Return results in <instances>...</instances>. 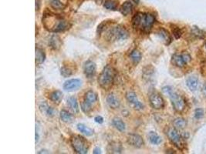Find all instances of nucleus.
Wrapping results in <instances>:
<instances>
[{
    "mask_svg": "<svg viewBox=\"0 0 206 154\" xmlns=\"http://www.w3.org/2000/svg\"><path fill=\"white\" fill-rule=\"evenodd\" d=\"M93 153L94 154H101V149L99 148V147H96V148H94V151H93Z\"/></svg>",
    "mask_w": 206,
    "mask_h": 154,
    "instance_id": "obj_39",
    "label": "nucleus"
},
{
    "mask_svg": "<svg viewBox=\"0 0 206 154\" xmlns=\"http://www.w3.org/2000/svg\"><path fill=\"white\" fill-rule=\"evenodd\" d=\"M94 121L96 123H99V124H101V123H104V119H103L102 116H96L95 118H94Z\"/></svg>",
    "mask_w": 206,
    "mask_h": 154,
    "instance_id": "obj_38",
    "label": "nucleus"
},
{
    "mask_svg": "<svg viewBox=\"0 0 206 154\" xmlns=\"http://www.w3.org/2000/svg\"><path fill=\"white\" fill-rule=\"evenodd\" d=\"M70 143L74 151L79 154H86L88 153L89 143L86 139L80 135H73L70 137Z\"/></svg>",
    "mask_w": 206,
    "mask_h": 154,
    "instance_id": "obj_5",
    "label": "nucleus"
},
{
    "mask_svg": "<svg viewBox=\"0 0 206 154\" xmlns=\"http://www.w3.org/2000/svg\"><path fill=\"white\" fill-rule=\"evenodd\" d=\"M67 104L70 110L74 113H78L80 112L79 104H78L77 100L74 96H70L67 99Z\"/></svg>",
    "mask_w": 206,
    "mask_h": 154,
    "instance_id": "obj_22",
    "label": "nucleus"
},
{
    "mask_svg": "<svg viewBox=\"0 0 206 154\" xmlns=\"http://www.w3.org/2000/svg\"><path fill=\"white\" fill-rule=\"evenodd\" d=\"M95 1H96V2L97 3V4H100L101 2H102L103 0H95Z\"/></svg>",
    "mask_w": 206,
    "mask_h": 154,
    "instance_id": "obj_42",
    "label": "nucleus"
},
{
    "mask_svg": "<svg viewBox=\"0 0 206 154\" xmlns=\"http://www.w3.org/2000/svg\"><path fill=\"white\" fill-rule=\"evenodd\" d=\"M125 96L129 104L133 107V109H135V110H138V111H140V110H144V108H145V105L142 103V102H140V100H138L137 94L135 93V92L133 91L127 92Z\"/></svg>",
    "mask_w": 206,
    "mask_h": 154,
    "instance_id": "obj_10",
    "label": "nucleus"
},
{
    "mask_svg": "<svg viewBox=\"0 0 206 154\" xmlns=\"http://www.w3.org/2000/svg\"><path fill=\"white\" fill-rule=\"evenodd\" d=\"M194 118L196 119H202L204 116V110L202 108H197L194 110Z\"/></svg>",
    "mask_w": 206,
    "mask_h": 154,
    "instance_id": "obj_35",
    "label": "nucleus"
},
{
    "mask_svg": "<svg viewBox=\"0 0 206 154\" xmlns=\"http://www.w3.org/2000/svg\"><path fill=\"white\" fill-rule=\"evenodd\" d=\"M134 6H135V4H134L133 2L130 1V0L124 2L120 8V13L124 16H128L129 14L131 13L132 11H133Z\"/></svg>",
    "mask_w": 206,
    "mask_h": 154,
    "instance_id": "obj_17",
    "label": "nucleus"
},
{
    "mask_svg": "<svg viewBox=\"0 0 206 154\" xmlns=\"http://www.w3.org/2000/svg\"><path fill=\"white\" fill-rule=\"evenodd\" d=\"M157 35L161 40V41L164 43L166 46L169 45L171 42V36L169 34L168 31H167L164 28H160L157 31Z\"/></svg>",
    "mask_w": 206,
    "mask_h": 154,
    "instance_id": "obj_16",
    "label": "nucleus"
},
{
    "mask_svg": "<svg viewBox=\"0 0 206 154\" xmlns=\"http://www.w3.org/2000/svg\"><path fill=\"white\" fill-rule=\"evenodd\" d=\"M60 117L63 122L70 123L73 121V116L66 110H61L60 113Z\"/></svg>",
    "mask_w": 206,
    "mask_h": 154,
    "instance_id": "obj_28",
    "label": "nucleus"
},
{
    "mask_svg": "<svg viewBox=\"0 0 206 154\" xmlns=\"http://www.w3.org/2000/svg\"><path fill=\"white\" fill-rule=\"evenodd\" d=\"M205 48H206V43H205Z\"/></svg>",
    "mask_w": 206,
    "mask_h": 154,
    "instance_id": "obj_43",
    "label": "nucleus"
},
{
    "mask_svg": "<svg viewBox=\"0 0 206 154\" xmlns=\"http://www.w3.org/2000/svg\"><path fill=\"white\" fill-rule=\"evenodd\" d=\"M50 152L47 151V150H41V151L38 152V153H49Z\"/></svg>",
    "mask_w": 206,
    "mask_h": 154,
    "instance_id": "obj_41",
    "label": "nucleus"
},
{
    "mask_svg": "<svg viewBox=\"0 0 206 154\" xmlns=\"http://www.w3.org/2000/svg\"><path fill=\"white\" fill-rule=\"evenodd\" d=\"M202 94H203L205 96H206V82H205V83H204L203 86H202Z\"/></svg>",
    "mask_w": 206,
    "mask_h": 154,
    "instance_id": "obj_40",
    "label": "nucleus"
},
{
    "mask_svg": "<svg viewBox=\"0 0 206 154\" xmlns=\"http://www.w3.org/2000/svg\"><path fill=\"white\" fill-rule=\"evenodd\" d=\"M132 26L135 30L148 33L155 22L154 16L150 13L137 12L132 18Z\"/></svg>",
    "mask_w": 206,
    "mask_h": 154,
    "instance_id": "obj_2",
    "label": "nucleus"
},
{
    "mask_svg": "<svg viewBox=\"0 0 206 154\" xmlns=\"http://www.w3.org/2000/svg\"><path fill=\"white\" fill-rule=\"evenodd\" d=\"M116 70L110 65H107L104 68L101 73L100 74L98 77V83L101 88L108 90L114 84Z\"/></svg>",
    "mask_w": 206,
    "mask_h": 154,
    "instance_id": "obj_3",
    "label": "nucleus"
},
{
    "mask_svg": "<svg viewBox=\"0 0 206 154\" xmlns=\"http://www.w3.org/2000/svg\"><path fill=\"white\" fill-rule=\"evenodd\" d=\"M107 103L111 109H117L120 106V102L114 93H110L107 96Z\"/></svg>",
    "mask_w": 206,
    "mask_h": 154,
    "instance_id": "obj_21",
    "label": "nucleus"
},
{
    "mask_svg": "<svg viewBox=\"0 0 206 154\" xmlns=\"http://www.w3.org/2000/svg\"><path fill=\"white\" fill-rule=\"evenodd\" d=\"M50 6L54 9H63L64 8V5L60 0H50Z\"/></svg>",
    "mask_w": 206,
    "mask_h": 154,
    "instance_id": "obj_34",
    "label": "nucleus"
},
{
    "mask_svg": "<svg viewBox=\"0 0 206 154\" xmlns=\"http://www.w3.org/2000/svg\"><path fill=\"white\" fill-rule=\"evenodd\" d=\"M173 126L175 129H183L186 127L187 126V121L184 119V118L179 117L176 118L174 121H173Z\"/></svg>",
    "mask_w": 206,
    "mask_h": 154,
    "instance_id": "obj_29",
    "label": "nucleus"
},
{
    "mask_svg": "<svg viewBox=\"0 0 206 154\" xmlns=\"http://www.w3.org/2000/svg\"><path fill=\"white\" fill-rule=\"evenodd\" d=\"M35 59H36V63L38 65L42 64L45 61L46 59V54L44 53L43 50L42 49L37 47L36 48V53H35Z\"/></svg>",
    "mask_w": 206,
    "mask_h": 154,
    "instance_id": "obj_23",
    "label": "nucleus"
},
{
    "mask_svg": "<svg viewBox=\"0 0 206 154\" xmlns=\"http://www.w3.org/2000/svg\"><path fill=\"white\" fill-rule=\"evenodd\" d=\"M76 127H77V129L81 133L86 136V137H91V136L94 135V130H93L92 129H91L90 127H88V126H85L84 124L79 123V124H77Z\"/></svg>",
    "mask_w": 206,
    "mask_h": 154,
    "instance_id": "obj_26",
    "label": "nucleus"
},
{
    "mask_svg": "<svg viewBox=\"0 0 206 154\" xmlns=\"http://www.w3.org/2000/svg\"><path fill=\"white\" fill-rule=\"evenodd\" d=\"M186 85L188 88L192 92H195L198 90L199 86V78L196 76H190L186 79Z\"/></svg>",
    "mask_w": 206,
    "mask_h": 154,
    "instance_id": "obj_15",
    "label": "nucleus"
},
{
    "mask_svg": "<svg viewBox=\"0 0 206 154\" xmlns=\"http://www.w3.org/2000/svg\"><path fill=\"white\" fill-rule=\"evenodd\" d=\"M107 150L109 153H120L123 151V147L119 142H112L107 146Z\"/></svg>",
    "mask_w": 206,
    "mask_h": 154,
    "instance_id": "obj_20",
    "label": "nucleus"
},
{
    "mask_svg": "<svg viewBox=\"0 0 206 154\" xmlns=\"http://www.w3.org/2000/svg\"><path fill=\"white\" fill-rule=\"evenodd\" d=\"M129 37V32L125 27L117 25L109 29L106 32L105 38L107 41L114 42L118 40H126Z\"/></svg>",
    "mask_w": 206,
    "mask_h": 154,
    "instance_id": "obj_4",
    "label": "nucleus"
},
{
    "mask_svg": "<svg viewBox=\"0 0 206 154\" xmlns=\"http://www.w3.org/2000/svg\"><path fill=\"white\" fill-rule=\"evenodd\" d=\"M82 86V81L79 79H71L63 83V90L66 92H74L79 90Z\"/></svg>",
    "mask_w": 206,
    "mask_h": 154,
    "instance_id": "obj_12",
    "label": "nucleus"
},
{
    "mask_svg": "<svg viewBox=\"0 0 206 154\" xmlns=\"http://www.w3.org/2000/svg\"><path fill=\"white\" fill-rule=\"evenodd\" d=\"M168 96L169 97L173 108L176 112L181 113V112L184 111V110L186 107V102L182 96H181L177 92H174L172 90L171 92L168 94Z\"/></svg>",
    "mask_w": 206,
    "mask_h": 154,
    "instance_id": "obj_7",
    "label": "nucleus"
},
{
    "mask_svg": "<svg viewBox=\"0 0 206 154\" xmlns=\"http://www.w3.org/2000/svg\"><path fill=\"white\" fill-rule=\"evenodd\" d=\"M63 92L60 91V90H54V91L50 92V96H49V99H50V101L57 105L61 103L62 100H63Z\"/></svg>",
    "mask_w": 206,
    "mask_h": 154,
    "instance_id": "obj_19",
    "label": "nucleus"
},
{
    "mask_svg": "<svg viewBox=\"0 0 206 154\" xmlns=\"http://www.w3.org/2000/svg\"><path fill=\"white\" fill-rule=\"evenodd\" d=\"M172 90H173V89L171 88V86H164V87H163V88H162V92H163V93L164 94V95L168 96V94L171 92V91Z\"/></svg>",
    "mask_w": 206,
    "mask_h": 154,
    "instance_id": "obj_37",
    "label": "nucleus"
},
{
    "mask_svg": "<svg viewBox=\"0 0 206 154\" xmlns=\"http://www.w3.org/2000/svg\"><path fill=\"white\" fill-rule=\"evenodd\" d=\"M192 60V57L189 53L184 52L182 53H176L172 56L171 62L174 66L177 67L182 68L185 66L188 63H189Z\"/></svg>",
    "mask_w": 206,
    "mask_h": 154,
    "instance_id": "obj_9",
    "label": "nucleus"
},
{
    "mask_svg": "<svg viewBox=\"0 0 206 154\" xmlns=\"http://www.w3.org/2000/svg\"><path fill=\"white\" fill-rule=\"evenodd\" d=\"M148 139L151 142V143L154 144V145H159L161 142H162V139L161 137L158 135L157 133L154 132V131H151L149 132L148 135Z\"/></svg>",
    "mask_w": 206,
    "mask_h": 154,
    "instance_id": "obj_25",
    "label": "nucleus"
},
{
    "mask_svg": "<svg viewBox=\"0 0 206 154\" xmlns=\"http://www.w3.org/2000/svg\"><path fill=\"white\" fill-rule=\"evenodd\" d=\"M96 66L95 63L92 61H86L83 65V72L88 78L94 77L96 73Z\"/></svg>",
    "mask_w": 206,
    "mask_h": 154,
    "instance_id": "obj_14",
    "label": "nucleus"
},
{
    "mask_svg": "<svg viewBox=\"0 0 206 154\" xmlns=\"http://www.w3.org/2000/svg\"><path fill=\"white\" fill-rule=\"evenodd\" d=\"M149 101L151 107L154 110H161L164 108V101L159 93H157V92L151 93L149 97Z\"/></svg>",
    "mask_w": 206,
    "mask_h": 154,
    "instance_id": "obj_11",
    "label": "nucleus"
},
{
    "mask_svg": "<svg viewBox=\"0 0 206 154\" xmlns=\"http://www.w3.org/2000/svg\"><path fill=\"white\" fill-rule=\"evenodd\" d=\"M166 133L170 141L179 150H182L183 147H184L182 140L183 137L182 135L179 132V129H175L174 127L168 128Z\"/></svg>",
    "mask_w": 206,
    "mask_h": 154,
    "instance_id": "obj_8",
    "label": "nucleus"
},
{
    "mask_svg": "<svg viewBox=\"0 0 206 154\" xmlns=\"http://www.w3.org/2000/svg\"><path fill=\"white\" fill-rule=\"evenodd\" d=\"M49 44H50V47H51L52 49H58L61 46L62 41L58 35H53V36L50 38Z\"/></svg>",
    "mask_w": 206,
    "mask_h": 154,
    "instance_id": "obj_27",
    "label": "nucleus"
},
{
    "mask_svg": "<svg viewBox=\"0 0 206 154\" xmlns=\"http://www.w3.org/2000/svg\"><path fill=\"white\" fill-rule=\"evenodd\" d=\"M104 6L108 10H117V2L115 0H105L104 2Z\"/></svg>",
    "mask_w": 206,
    "mask_h": 154,
    "instance_id": "obj_32",
    "label": "nucleus"
},
{
    "mask_svg": "<svg viewBox=\"0 0 206 154\" xmlns=\"http://www.w3.org/2000/svg\"><path fill=\"white\" fill-rule=\"evenodd\" d=\"M191 32H192V35L193 36H194L197 39H204L206 35L205 32H204L203 30H200V29L196 26L192 27Z\"/></svg>",
    "mask_w": 206,
    "mask_h": 154,
    "instance_id": "obj_31",
    "label": "nucleus"
},
{
    "mask_svg": "<svg viewBox=\"0 0 206 154\" xmlns=\"http://www.w3.org/2000/svg\"><path fill=\"white\" fill-rule=\"evenodd\" d=\"M172 32L175 39H179L181 36V35H182V31L179 27H174L172 29Z\"/></svg>",
    "mask_w": 206,
    "mask_h": 154,
    "instance_id": "obj_36",
    "label": "nucleus"
},
{
    "mask_svg": "<svg viewBox=\"0 0 206 154\" xmlns=\"http://www.w3.org/2000/svg\"><path fill=\"white\" fill-rule=\"evenodd\" d=\"M112 124L120 132H124L125 131L126 125L120 118L114 117L112 120Z\"/></svg>",
    "mask_w": 206,
    "mask_h": 154,
    "instance_id": "obj_24",
    "label": "nucleus"
},
{
    "mask_svg": "<svg viewBox=\"0 0 206 154\" xmlns=\"http://www.w3.org/2000/svg\"><path fill=\"white\" fill-rule=\"evenodd\" d=\"M130 58L131 59V61L133 62V63L135 65H137V63H140V61L141 60V53L139 50L137 49H134L133 51L130 53Z\"/></svg>",
    "mask_w": 206,
    "mask_h": 154,
    "instance_id": "obj_30",
    "label": "nucleus"
},
{
    "mask_svg": "<svg viewBox=\"0 0 206 154\" xmlns=\"http://www.w3.org/2000/svg\"><path fill=\"white\" fill-rule=\"evenodd\" d=\"M73 69L67 66H63L60 69V73L63 77H69L73 74Z\"/></svg>",
    "mask_w": 206,
    "mask_h": 154,
    "instance_id": "obj_33",
    "label": "nucleus"
},
{
    "mask_svg": "<svg viewBox=\"0 0 206 154\" xmlns=\"http://www.w3.org/2000/svg\"><path fill=\"white\" fill-rule=\"evenodd\" d=\"M97 101V94L93 90H89L85 93L83 100L81 102V110L87 114L92 110V105Z\"/></svg>",
    "mask_w": 206,
    "mask_h": 154,
    "instance_id": "obj_6",
    "label": "nucleus"
},
{
    "mask_svg": "<svg viewBox=\"0 0 206 154\" xmlns=\"http://www.w3.org/2000/svg\"><path fill=\"white\" fill-rule=\"evenodd\" d=\"M127 142L129 145L135 147V148H140L144 145V139L138 134L130 133L127 136Z\"/></svg>",
    "mask_w": 206,
    "mask_h": 154,
    "instance_id": "obj_13",
    "label": "nucleus"
},
{
    "mask_svg": "<svg viewBox=\"0 0 206 154\" xmlns=\"http://www.w3.org/2000/svg\"><path fill=\"white\" fill-rule=\"evenodd\" d=\"M39 109L42 114L48 117H52L54 116V110L51 106H49L47 102H42L39 106Z\"/></svg>",
    "mask_w": 206,
    "mask_h": 154,
    "instance_id": "obj_18",
    "label": "nucleus"
},
{
    "mask_svg": "<svg viewBox=\"0 0 206 154\" xmlns=\"http://www.w3.org/2000/svg\"><path fill=\"white\" fill-rule=\"evenodd\" d=\"M42 25L47 30L52 32H63L69 28L67 21L58 15L48 12L42 16Z\"/></svg>",
    "mask_w": 206,
    "mask_h": 154,
    "instance_id": "obj_1",
    "label": "nucleus"
}]
</instances>
